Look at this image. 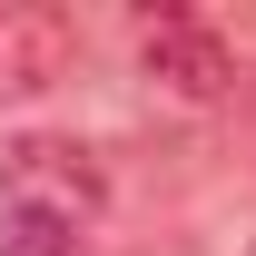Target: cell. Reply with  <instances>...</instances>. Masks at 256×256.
Masks as SVG:
<instances>
[{
  "mask_svg": "<svg viewBox=\"0 0 256 256\" xmlns=\"http://www.w3.org/2000/svg\"><path fill=\"white\" fill-rule=\"evenodd\" d=\"M138 69H148L168 98H188V108H217V98L236 89V50H226L207 20H188V10H158V20L138 30Z\"/></svg>",
  "mask_w": 256,
  "mask_h": 256,
  "instance_id": "obj_2",
  "label": "cell"
},
{
  "mask_svg": "<svg viewBox=\"0 0 256 256\" xmlns=\"http://www.w3.org/2000/svg\"><path fill=\"white\" fill-rule=\"evenodd\" d=\"M79 60V30H69V10L50 0H0V98L20 108V98H50Z\"/></svg>",
  "mask_w": 256,
  "mask_h": 256,
  "instance_id": "obj_3",
  "label": "cell"
},
{
  "mask_svg": "<svg viewBox=\"0 0 256 256\" xmlns=\"http://www.w3.org/2000/svg\"><path fill=\"white\" fill-rule=\"evenodd\" d=\"M0 256H89V226L50 207H0Z\"/></svg>",
  "mask_w": 256,
  "mask_h": 256,
  "instance_id": "obj_4",
  "label": "cell"
},
{
  "mask_svg": "<svg viewBox=\"0 0 256 256\" xmlns=\"http://www.w3.org/2000/svg\"><path fill=\"white\" fill-rule=\"evenodd\" d=\"M246 98H256V79H246Z\"/></svg>",
  "mask_w": 256,
  "mask_h": 256,
  "instance_id": "obj_5",
  "label": "cell"
},
{
  "mask_svg": "<svg viewBox=\"0 0 256 256\" xmlns=\"http://www.w3.org/2000/svg\"><path fill=\"white\" fill-rule=\"evenodd\" d=\"M98 197H108V178H98V158L79 138H10L0 148V207H50V217L89 226Z\"/></svg>",
  "mask_w": 256,
  "mask_h": 256,
  "instance_id": "obj_1",
  "label": "cell"
}]
</instances>
